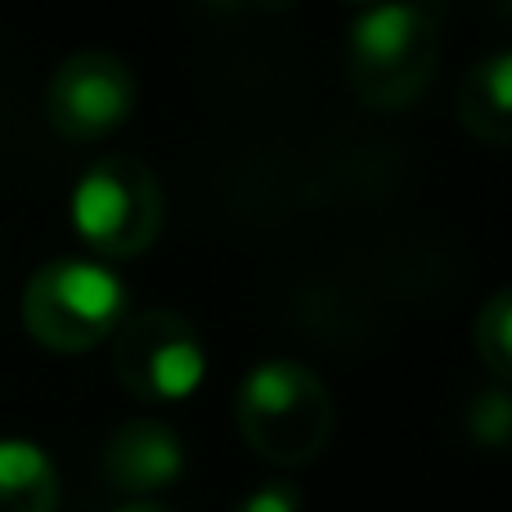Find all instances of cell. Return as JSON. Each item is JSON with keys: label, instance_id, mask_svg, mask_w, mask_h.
<instances>
[{"label": "cell", "instance_id": "12", "mask_svg": "<svg viewBox=\"0 0 512 512\" xmlns=\"http://www.w3.org/2000/svg\"><path fill=\"white\" fill-rule=\"evenodd\" d=\"M230 512H301V495L292 486L270 481V486H256L252 495H243Z\"/></svg>", "mask_w": 512, "mask_h": 512}, {"label": "cell", "instance_id": "6", "mask_svg": "<svg viewBox=\"0 0 512 512\" xmlns=\"http://www.w3.org/2000/svg\"><path fill=\"white\" fill-rule=\"evenodd\" d=\"M135 108V77L122 59L113 54H72L59 63L45 90V117L63 140H104L131 117Z\"/></svg>", "mask_w": 512, "mask_h": 512}, {"label": "cell", "instance_id": "2", "mask_svg": "<svg viewBox=\"0 0 512 512\" xmlns=\"http://www.w3.org/2000/svg\"><path fill=\"white\" fill-rule=\"evenodd\" d=\"M239 432L274 468H301L333 436L328 387L297 360H265L239 387Z\"/></svg>", "mask_w": 512, "mask_h": 512}, {"label": "cell", "instance_id": "4", "mask_svg": "<svg viewBox=\"0 0 512 512\" xmlns=\"http://www.w3.org/2000/svg\"><path fill=\"white\" fill-rule=\"evenodd\" d=\"M72 225L99 256H140L162 234V189L140 158H99L72 189Z\"/></svg>", "mask_w": 512, "mask_h": 512}, {"label": "cell", "instance_id": "10", "mask_svg": "<svg viewBox=\"0 0 512 512\" xmlns=\"http://www.w3.org/2000/svg\"><path fill=\"white\" fill-rule=\"evenodd\" d=\"M472 342H477V355L490 373H495V387H504L512 373V301L508 292L499 288L486 306L477 310V328H472Z\"/></svg>", "mask_w": 512, "mask_h": 512}, {"label": "cell", "instance_id": "3", "mask_svg": "<svg viewBox=\"0 0 512 512\" xmlns=\"http://www.w3.org/2000/svg\"><path fill=\"white\" fill-rule=\"evenodd\" d=\"M126 292L99 261H50L23 288V324L45 351L77 355L113 337L122 324Z\"/></svg>", "mask_w": 512, "mask_h": 512}, {"label": "cell", "instance_id": "1", "mask_svg": "<svg viewBox=\"0 0 512 512\" xmlns=\"http://www.w3.org/2000/svg\"><path fill=\"white\" fill-rule=\"evenodd\" d=\"M441 59V9L432 5H378L351 27V90L378 113H400L427 90Z\"/></svg>", "mask_w": 512, "mask_h": 512}, {"label": "cell", "instance_id": "11", "mask_svg": "<svg viewBox=\"0 0 512 512\" xmlns=\"http://www.w3.org/2000/svg\"><path fill=\"white\" fill-rule=\"evenodd\" d=\"M508 427H512V409H508V391L504 387H490L472 400L468 409V432L477 445H504L508 441Z\"/></svg>", "mask_w": 512, "mask_h": 512}, {"label": "cell", "instance_id": "8", "mask_svg": "<svg viewBox=\"0 0 512 512\" xmlns=\"http://www.w3.org/2000/svg\"><path fill=\"white\" fill-rule=\"evenodd\" d=\"M508 77H512V59L504 50H495L481 63H472V72L463 77V90H459V117L468 126V135L481 144H495V149H504L512 135Z\"/></svg>", "mask_w": 512, "mask_h": 512}, {"label": "cell", "instance_id": "9", "mask_svg": "<svg viewBox=\"0 0 512 512\" xmlns=\"http://www.w3.org/2000/svg\"><path fill=\"white\" fill-rule=\"evenodd\" d=\"M59 477L45 450L27 441H0V512H54Z\"/></svg>", "mask_w": 512, "mask_h": 512}, {"label": "cell", "instance_id": "5", "mask_svg": "<svg viewBox=\"0 0 512 512\" xmlns=\"http://www.w3.org/2000/svg\"><path fill=\"white\" fill-rule=\"evenodd\" d=\"M113 373L135 400H185L207 373L198 328L180 310H140L113 328Z\"/></svg>", "mask_w": 512, "mask_h": 512}, {"label": "cell", "instance_id": "7", "mask_svg": "<svg viewBox=\"0 0 512 512\" xmlns=\"http://www.w3.org/2000/svg\"><path fill=\"white\" fill-rule=\"evenodd\" d=\"M104 468L108 481L131 495H149L162 490L185 472V445L167 423L153 418H135V423L117 427L113 441L104 445Z\"/></svg>", "mask_w": 512, "mask_h": 512}, {"label": "cell", "instance_id": "13", "mask_svg": "<svg viewBox=\"0 0 512 512\" xmlns=\"http://www.w3.org/2000/svg\"><path fill=\"white\" fill-rule=\"evenodd\" d=\"M117 512H176V508H162V504H126V508H117Z\"/></svg>", "mask_w": 512, "mask_h": 512}]
</instances>
